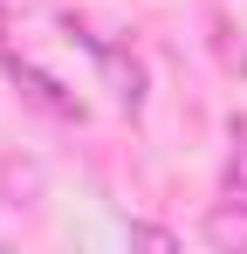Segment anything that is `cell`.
<instances>
[{
	"label": "cell",
	"instance_id": "2",
	"mask_svg": "<svg viewBox=\"0 0 247 254\" xmlns=\"http://www.w3.org/2000/svg\"><path fill=\"white\" fill-rule=\"evenodd\" d=\"M7 76H14V89L35 103V110H48L55 124H82V103L69 96V89L55 83V76H41L35 62H21V55H7Z\"/></svg>",
	"mask_w": 247,
	"mask_h": 254
},
{
	"label": "cell",
	"instance_id": "1",
	"mask_svg": "<svg viewBox=\"0 0 247 254\" xmlns=\"http://www.w3.org/2000/svg\"><path fill=\"white\" fill-rule=\"evenodd\" d=\"M234 165H227V186H220V206H213V220H206V234L220 241V248H234L241 241L247 248V117H234Z\"/></svg>",
	"mask_w": 247,
	"mask_h": 254
},
{
	"label": "cell",
	"instance_id": "3",
	"mask_svg": "<svg viewBox=\"0 0 247 254\" xmlns=\"http://www.w3.org/2000/svg\"><path fill=\"white\" fill-rule=\"evenodd\" d=\"M0 35H7V0H0Z\"/></svg>",
	"mask_w": 247,
	"mask_h": 254
}]
</instances>
